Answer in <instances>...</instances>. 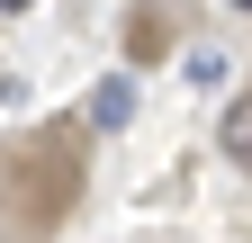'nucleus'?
<instances>
[{
  "instance_id": "nucleus-3",
  "label": "nucleus",
  "mask_w": 252,
  "mask_h": 243,
  "mask_svg": "<svg viewBox=\"0 0 252 243\" xmlns=\"http://www.w3.org/2000/svg\"><path fill=\"white\" fill-rule=\"evenodd\" d=\"M162 45H171V36H162V9H135V36H126V54H135V63H153Z\"/></svg>"
},
{
  "instance_id": "nucleus-2",
  "label": "nucleus",
  "mask_w": 252,
  "mask_h": 243,
  "mask_svg": "<svg viewBox=\"0 0 252 243\" xmlns=\"http://www.w3.org/2000/svg\"><path fill=\"white\" fill-rule=\"evenodd\" d=\"M216 144H225V162H243V171H252V90H243V99H225V117H216Z\"/></svg>"
},
{
  "instance_id": "nucleus-1",
  "label": "nucleus",
  "mask_w": 252,
  "mask_h": 243,
  "mask_svg": "<svg viewBox=\"0 0 252 243\" xmlns=\"http://www.w3.org/2000/svg\"><path fill=\"white\" fill-rule=\"evenodd\" d=\"M126 117H135V81H99V90H90V99H81V126H99V135H117L126 126Z\"/></svg>"
},
{
  "instance_id": "nucleus-5",
  "label": "nucleus",
  "mask_w": 252,
  "mask_h": 243,
  "mask_svg": "<svg viewBox=\"0 0 252 243\" xmlns=\"http://www.w3.org/2000/svg\"><path fill=\"white\" fill-rule=\"evenodd\" d=\"M234 9H252V0H234Z\"/></svg>"
},
{
  "instance_id": "nucleus-4",
  "label": "nucleus",
  "mask_w": 252,
  "mask_h": 243,
  "mask_svg": "<svg viewBox=\"0 0 252 243\" xmlns=\"http://www.w3.org/2000/svg\"><path fill=\"white\" fill-rule=\"evenodd\" d=\"M0 9H36V0H0Z\"/></svg>"
}]
</instances>
